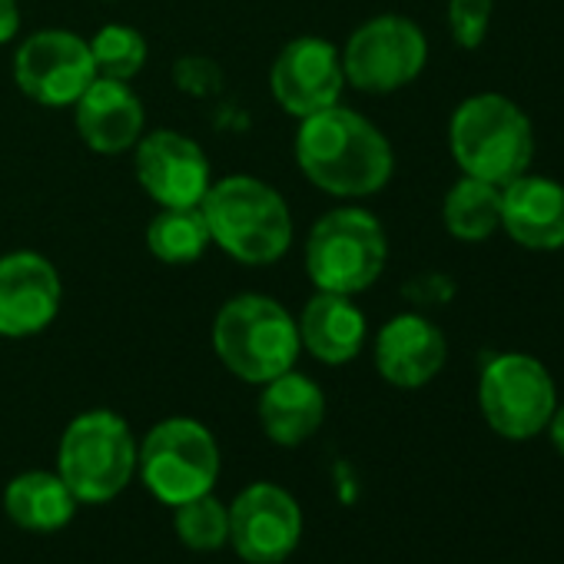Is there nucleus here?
<instances>
[{"instance_id": "obj_1", "label": "nucleus", "mask_w": 564, "mask_h": 564, "mask_svg": "<svg viewBox=\"0 0 564 564\" xmlns=\"http://www.w3.org/2000/svg\"><path fill=\"white\" fill-rule=\"evenodd\" d=\"M296 160L310 183L333 196H372L392 180V147L366 117L329 107L303 120Z\"/></svg>"}, {"instance_id": "obj_2", "label": "nucleus", "mask_w": 564, "mask_h": 564, "mask_svg": "<svg viewBox=\"0 0 564 564\" xmlns=\"http://www.w3.org/2000/svg\"><path fill=\"white\" fill-rule=\"evenodd\" d=\"M199 209L213 242L239 262H275L293 242V216L286 199L256 176H226L209 183Z\"/></svg>"}, {"instance_id": "obj_3", "label": "nucleus", "mask_w": 564, "mask_h": 564, "mask_svg": "<svg viewBox=\"0 0 564 564\" xmlns=\"http://www.w3.org/2000/svg\"><path fill=\"white\" fill-rule=\"evenodd\" d=\"M213 349L219 362L242 382L265 386L269 379L296 369L300 326L269 296H236L213 323Z\"/></svg>"}, {"instance_id": "obj_4", "label": "nucleus", "mask_w": 564, "mask_h": 564, "mask_svg": "<svg viewBox=\"0 0 564 564\" xmlns=\"http://www.w3.org/2000/svg\"><path fill=\"white\" fill-rule=\"evenodd\" d=\"M452 156L465 176L505 186L528 173L534 130L524 110L501 94H478L458 104L448 127Z\"/></svg>"}, {"instance_id": "obj_5", "label": "nucleus", "mask_w": 564, "mask_h": 564, "mask_svg": "<svg viewBox=\"0 0 564 564\" xmlns=\"http://www.w3.org/2000/svg\"><path fill=\"white\" fill-rule=\"evenodd\" d=\"M137 471V442L130 425L107 409L77 415L57 452V475L80 505L113 501Z\"/></svg>"}, {"instance_id": "obj_6", "label": "nucleus", "mask_w": 564, "mask_h": 564, "mask_svg": "<svg viewBox=\"0 0 564 564\" xmlns=\"http://www.w3.org/2000/svg\"><path fill=\"white\" fill-rule=\"evenodd\" d=\"M389 242L382 223L356 206L326 213L306 239V272L319 293L356 296L382 275Z\"/></svg>"}, {"instance_id": "obj_7", "label": "nucleus", "mask_w": 564, "mask_h": 564, "mask_svg": "<svg viewBox=\"0 0 564 564\" xmlns=\"http://www.w3.org/2000/svg\"><path fill=\"white\" fill-rule=\"evenodd\" d=\"M137 468L150 495L176 508L213 491L219 478V445L206 425L193 419H166L143 438Z\"/></svg>"}, {"instance_id": "obj_8", "label": "nucleus", "mask_w": 564, "mask_h": 564, "mask_svg": "<svg viewBox=\"0 0 564 564\" xmlns=\"http://www.w3.org/2000/svg\"><path fill=\"white\" fill-rule=\"evenodd\" d=\"M478 405L491 432H498L501 438H511V442L534 438L538 432L547 429L557 409L554 379L531 356H521V352L495 356L481 369Z\"/></svg>"}, {"instance_id": "obj_9", "label": "nucleus", "mask_w": 564, "mask_h": 564, "mask_svg": "<svg viewBox=\"0 0 564 564\" xmlns=\"http://www.w3.org/2000/svg\"><path fill=\"white\" fill-rule=\"evenodd\" d=\"M429 61V41L409 18H372L366 21L343 51L346 84L362 94H392L412 84Z\"/></svg>"}, {"instance_id": "obj_10", "label": "nucleus", "mask_w": 564, "mask_h": 564, "mask_svg": "<svg viewBox=\"0 0 564 564\" xmlns=\"http://www.w3.org/2000/svg\"><path fill=\"white\" fill-rule=\"evenodd\" d=\"M303 538L300 501L272 481H256L229 505V544L249 564H282Z\"/></svg>"}, {"instance_id": "obj_11", "label": "nucleus", "mask_w": 564, "mask_h": 564, "mask_svg": "<svg viewBox=\"0 0 564 564\" xmlns=\"http://www.w3.org/2000/svg\"><path fill=\"white\" fill-rule=\"evenodd\" d=\"M14 80L41 107H74L97 80L90 44L70 31H41L21 44Z\"/></svg>"}, {"instance_id": "obj_12", "label": "nucleus", "mask_w": 564, "mask_h": 564, "mask_svg": "<svg viewBox=\"0 0 564 564\" xmlns=\"http://www.w3.org/2000/svg\"><path fill=\"white\" fill-rule=\"evenodd\" d=\"M269 87L275 104L290 117H313L339 104L346 87L343 54L323 37H300L279 51Z\"/></svg>"}, {"instance_id": "obj_13", "label": "nucleus", "mask_w": 564, "mask_h": 564, "mask_svg": "<svg viewBox=\"0 0 564 564\" xmlns=\"http://www.w3.org/2000/svg\"><path fill=\"white\" fill-rule=\"evenodd\" d=\"M61 275L41 252L0 256V336L28 339L44 333L61 313Z\"/></svg>"}, {"instance_id": "obj_14", "label": "nucleus", "mask_w": 564, "mask_h": 564, "mask_svg": "<svg viewBox=\"0 0 564 564\" xmlns=\"http://www.w3.org/2000/svg\"><path fill=\"white\" fill-rule=\"evenodd\" d=\"M137 180L160 206H199L209 189L206 153L176 130L137 140Z\"/></svg>"}, {"instance_id": "obj_15", "label": "nucleus", "mask_w": 564, "mask_h": 564, "mask_svg": "<svg viewBox=\"0 0 564 564\" xmlns=\"http://www.w3.org/2000/svg\"><path fill=\"white\" fill-rule=\"evenodd\" d=\"M448 359V343L435 323L405 313L389 319L376 339V369L389 386L422 389L429 386Z\"/></svg>"}, {"instance_id": "obj_16", "label": "nucleus", "mask_w": 564, "mask_h": 564, "mask_svg": "<svg viewBox=\"0 0 564 564\" xmlns=\"http://www.w3.org/2000/svg\"><path fill=\"white\" fill-rule=\"evenodd\" d=\"M80 140L97 153H123L143 137V104L127 80L97 77L74 104Z\"/></svg>"}, {"instance_id": "obj_17", "label": "nucleus", "mask_w": 564, "mask_h": 564, "mask_svg": "<svg viewBox=\"0 0 564 564\" xmlns=\"http://www.w3.org/2000/svg\"><path fill=\"white\" fill-rule=\"evenodd\" d=\"M501 226L524 249L564 246V186L547 176H514L501 186Z\"/></svg>"}, {"instance_id": "obj_18", "label": "nucleus", "mask_w": 564, "mask_h": 564, "mask_svg": "<svg viewBox=\"0 0 564 564\" xmlns=\"http://www.w3.org/2000/svg\"><path fill=\"white\" fill-rule=\"evenodd\" d=\"M323 419H326V395L310 376L290 369L262 386L259 425L275 445L296 448L310 442L319 432Z\"/></svg>"}, {"instance_id": "obj_19", "label": "nucleus", "mask_w": 564, "mask_h": 564, "mask_svg": "<svg viewBox=\"0 0 564 564\" xmlns=\"http://www.w3.org/2000/svg\"><path fill=\"white\" fill-rule=\"evenodd\" d=\"M296 326L303 349L326 366H346L366 346V316L349 296L339 293H316Z\"/></svg>"}, {"instance_id": "obj_20", "label": "nucleus", "mask_w": 564, "mask_h": 564, "mask_svg": "<svg viewBox=\"0 0 564 564\" xmlns=\"http://www.w3.org/2000/svg\"><path fill=\"white\" fill-rule=\"evenodd\" d=\"M77 498L57 471H24L4 491L8 518L24 531H61L77 514Z\"/></svg>"}, {"instance_id": "obj_21", "label": "nucleus", "mask_w": 564, "mask_h": 564, "mask_svg": "<svg viewBox=\"0 0 564 564\" xmlns=\"http://www.w3.org/2000/svg\"><path fill=\"white\" fill-rule=\"evenodd\" d=\"M445 229L465 242H481L501 226V186L462 176L442 203Z\"/></svg>"}, {"instance_id": "obj_22", "label": "nucleus", "mask_w": 564, "mask_h": 564, "mask_svg": "<svg viewBox=\"0 0 564 564\" xmlns=\"http://www.w3.org/2000/svg\"><path fill=\"white\" fill-rule=\"evenodd\" d=\"M213 242L199 206H160L147 229V246L160 262H196Z\"/></svg>"}, {"instance_id": "obj_23", "label": "nucleus", "mask_w": 564, "mask_h": 564, "mask_svg": "<svg viewBox=\"0 0 564 564\" xmlns=\"http://www.w3.org/2000/svg\"><path fill=\"white\" fill-rule=\"evenodd\" d=\"M90 54H94V67L97 77H110V80H130L143 70L147 64V41L137 28L127 24H107L97 31V37L90 41Z\"/></svg>"}, {"instance_id": "obj_24", "label": "nucleus", "mask_w": 564, "mask_h": 564, "mask_svg": "<svg viewBox=\"0 0 564 564\" xmlns=\"http://www.w3.org/2000/svg\"><path fill=\"white\" fill-rule=\"evenodd\" d=\"M176 534L189 551H219L229 541V508L209 495L176 505Z\"/></svg>"}, {"instance_id": "obj_25", "label": "nucleus", "mask_w": 564, "mask_h": 564, "mask_svg": "<svg viewBox=\"0 0 564 564\" xmlns=\"http://www.w3.org/2000/svg\"><path fill=\"white\" fill-rule=\"evenodd\" d=\"M495 0H448V28L458 47L475 51L481 47L488 24H491Z\"/></svg>"}, {"instance_id": "obj_26", "label": "nucleus", "mask_w": 564, "mask_h": 564, "mask_svg": "<svg viewBox=\"0 0 564 564\" xmlns=\"http://www.w3.org/2000/svg\"><path fill=\"white\" fill-rule=\"evenodd\" d=\"M176 87L193 94V97H209L223 87V74L206 57H183L176 64Z\"/></svg>"}, {"instance_id": "obj_27", "label": "nucleus", "mask_w": 564, "mask_h": 564, "mask_svg": "<svg viewBox=\"0 0 564 564\" xmlns=\"http://www.w3.org/2000/svg\"><path fill=\"white\" fill-rule=\"evenodd\" d=\"M18 31H21L18 0H0V44H8Z\"/></svg>"}, {"instance_id": "obj_28", "label": "nucleus", "mask_w": 564, "mask_h": 564, "mask_svg": "<svg viewBox=\"0 0 564 564\" xmlns=\"http://www.w3.org/2000/svg\"><path fill=\"white\" fill-rule=\"evenodd\" d=\"M547 435H551L554 448L564 455V405L554 409V415H551V422H547Z\"/></svg>"}]
</instances>
